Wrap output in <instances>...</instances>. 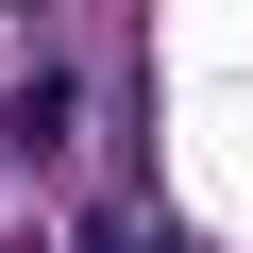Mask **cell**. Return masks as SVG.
I'll use <instances>...</instances> for the list:
<instances>
[{
  "mask_svg": "<svg viewBox=\"0 0 253 253\" xmlns=\"http://www.w3.org/2000/svg\"><path fill=\"white\" fill-rule=\"evenodd\" d=\"M68 118H84L68 68H17V84H0V135H17V152H68Z\"/></svg>",
  "mask_w": 253,
  "mask_h": 253,
  "instance_id": "obj_1",
  "label": "cell"
},
{
  "mask_svg": "<svg viewBox=\"0 0 253 253\" xmlns=\"http://www.w3.org/2000/svg\"><path fill=\"white\" fill-rule=\"evenodd\" d=\"M17 253H34V236H17Z\"/></svg>",
  "mask_w": 253,
  "mask_h": 253,
  "instance_id": "obj_3",
  "label": "cell"
},
{
  "mask_svg": "<svg viewBox=\"0 0 253 253\" xmlns=\"http://www.w3.org/2000/svg\"><path fill=\"white\" fill-rule=\"evenodd\" d=\"M0 17H51V0H0Z\"/></svg>",
  "mask_w": 253,
  "mask_h": 253,
  "instance_id": "obj_2",
  "label": "cell"
}]
</instances>
